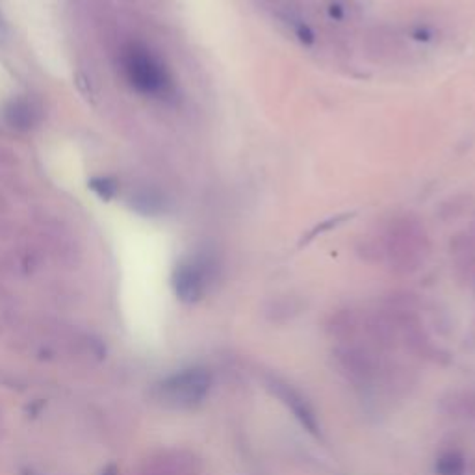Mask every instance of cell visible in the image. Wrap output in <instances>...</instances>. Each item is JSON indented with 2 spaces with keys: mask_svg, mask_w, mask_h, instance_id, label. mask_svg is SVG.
<instances>
[{
  "mask_svg": "<svg viewBox=\"0 0 475 475\" xmlns=\"http://www.w3.org/2000/svg\"><path fill=\"white\" fill-rule=\"evenodd\" d=\"M212 373L203 366H194L169 375L153 387L155 402L171 410H194L204 403L212 390Z\"/></svg>",
  "mask_w": 475,
  "mask_h": 475,
  "instance_id": "cell-1",
  "label": "cell"
},
{
  "mask_svg": "<svg viewBox=\"0 0 475 475\" xmlns=\"http://www.w3.org/2000/svg\"><path fill=\"white\" fill-rule=\"evenodd\" d=\"M214 279V264L204 257L189 258L177 265L173 273V288L182 303H197L204 297Z\"/></svg>",
  "mask_w": 475,
  "mask_h": 475,
  "instance_id": "cell-2",
  "label": "cell"
},
{
  "mask_svg": "<svg viewBox=\"0 0 475 475\" xmlns=\"http://www.w3.org/2000/svg\"><path fill=\"white\" fill-rule=\"evenodd\" d=\"M265 387L268 390L280 399V403L287 407L295 420L305 427L310 434L318 436L319 434V420L318 414L312 407V403L307 399V395H303L301 390H297L292 383L284 381L279 375H265Z\"/></svg>",
  "mask_w": 475,
  "mask_h": 475,
  "instance_id": "cell-3",
  "label": "cell"
},
{
  "mask_svg": "<svg viewBox=\"0 0 475 475\" xmlns=\"http://www.w3.org/2000/svg\"><path fill=\"white\" fill-rule=\"evenodd\" d=\"M126 74L136 89L158 95L167 86L164 67L147 50L132 49L126 56Z\"/></svg>",
  "mask_w": 475,
  "mask_h": 475,
  "instance_id": "cell-4",
  "label": "cell"
},
{
  "mask_svg": "<svg viewBox=\"0 0 475 475\" xmlns=\"http://www.w3.org/2000/svg\"><path fill=\"white\" fill-rule=\"evenodd\" d=\"M334 360L340 372L356 385H370L381 372L377 355L360 346H341L334 349Z\"/></svg>",
  "mask_w": 475,
  "mask_h": 475,
  "instance_id": "cell-5",
  "label": "cell"
},
{
  "mask_svg": "<svg viewBox=\"0 0 475 475\" xmlns=\"http://www.w3.org/2000/svg\"><path fill=\"white\" fill-rule=\"evenodd\" d=\"M153 475H201V463L186 449H167L157 453L145 466Z\"/></svg>",
  "mask_w": 475,
  "mask_h": 475,
  "instance_id": "cell-6",
  "label": "cell"
},
{
  "mask_svg": "<svg viewBox=\"0 0 475 475\" xmlns=\"http://www.w3.org/2000/svg\"><path fill=\"white\" fill-rule=\"evenodd\" d=\"M441 407L446 414L455 418H475V392L473 390H459L448 394Z\"/></svg>",
  "mask_w": 475,
  "mask_h": 475,
  "instance_id": "cell-7",
  "label": "cell"
},
{
  "mask_svg": "<svg viewBox=\"0 0 475 475\" xmlns=\"http://www.w3.org/2000/svg\"><path fill=\"white\" fill-rule=\"evenodd\" d=\"M466 457L459 449H446L434 461L436 475H466Z\"/></svg>",
  "mask_w": 475,
  "mask_h": 475,
  "instance_id": "cell-8",
  "label": "cell"
},
{
  "mask_svg": "<svg viewBox=\"0 0 475 475\" xmlns=\"http://www.w3.org/2000/svg\"><path fill=\"white\" fill-rule=\"evenodd\" d=\"M8 119L17 128H28L32 123V110L27 103H13L8 110Z\"/></svg>",
  "mask_w": 475,
  "mask_h": 475,
  "instance_id": "cell-9",
  "label": "cell"
},
{
  "mask_svg": "<svg viewBox=\"0 0 475 475\" xmlns=\"http://www.w3.org/2000/svg\"><path fill=\"white\" fill-rule=\"evenodd\" d=\"M89 188H91L93 192L97 194L99 197H103L104 201L111 199L113 195L118 194V186H116V182H113L111 179H106V177L93 179V180L89 182Z\"/></svg>",
  "mask_w": 475,
  "mask_h": 475,
  "instance_id": "cell-10",
  "label": "cell"
},
{
  "mask_svg": "<svg viewBox=\"0 0 475 475\" xmlns=\"http://www.w3.org/2000/svg\"><path fill=\"white\" fill-rule=\"evenodd\" d=\"M101 475H119V468H118L116 464H110V466H106V468L103 470Z\"/></svg>",
  "mask_w": 475,
  "mask_h": 475,
  "instance_id": "cell-11",
  "label": "cell"
},
{
  "mask_svg": "<svg viewBox=\"0 0 475 475\" xmlns=\"http://www.w3.org/2000/svg\"><path fill=\"white\" fill-rule=\"evenodd\" d=\"M4 429H6V420H4V410L3 407H0V436L4 434Z\"/></svg>",
  "mask_w": 475,
  "mask_h": 475,
  "instance_id": "cell-12",
  "label": "cell"
},
{
  "mask_svg": "<svg viewBox=\"0 0 475 475\" xmlns=\"http://www.w3.org/2000/svg\"><path fill=\"white\" fill-rule=\"evenodd\" d=\"M0 35H4V23H3V17H0Z\"/></svg>",
  "mask_w": 475,
  "mask_h": 475,
  "instance_id": "cell-13",
  "label": "cell"
},
{
  "mask_svg": "<svg viewBox=\"0 0 475 475\" xmlns=\"http://www.w3.org/2000/svg\"><path fill=\"white\" fill-rule=\"evenodd\" d=\"M25 475H37V473H34V471H27Z\"/></svg>",
  "mask_w": 475,
  "mask_h": 475,
  "instance_id": "cell-14",
  "label": "cell"
},
{
  "mask_svg": "<svg viewBox=\"0 0 475 475\" xmlns=\"http://www.w3.org/2000/svg\"><path fill=\"white\" fill-rule=\"evenodd\" d=\"M142 475H153V473H147V471H143V473H142Z\"/></svg>",
  "mask_w": 475,
  "mask_h": 475,
  "instance_id": "cell-15",
  "label": "cell"
}]
</instances>
